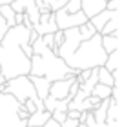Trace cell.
Wrapping results in <instances>:
<instances>
[{
    "instance_id": "ba28073f",
    "label": "cell",
    "mask_w": 133,
    "mask_h": 127,
    "mask_svg": "<svg viewBox=\"0 0 133 127\" xmlns=\"http://www.w3.org/2000/svg\"><path fill=\"white\" fill-rule=\"evenodd\" d=\"M57 29H58V27H57V24H55V15H53L51 11H48V9H42L38 22L33 26V31H35L38 36H44V35L55 33Z\"/></svg>"
},
{
    "instance_id": "cb8c5ba5",
    "label": "cell",
    "mask_w": 133,
    "mask_h": 127,
    "mask_svg": "<svg viewBox=\"0 0 133 127\" xmlns=\"http://www.w3.org/2000/svg\"><path fill=\"white\" fill-rule=\"evenodd\" d=\"M60 127H78V120H75V118H66V120L60 123Z\"/></svg>"
},
{
    "instance_id": "f1b7e54d",
    "label": "cell",
    "mask_w": 133,
    "mask_h": 127,
    "mask_svg": "<svg viewBox=\"0 0 133 127\" xmlns=\"http://www.w3.org/2000/svg\"><path fill=\"white\" fill-rule=\"evenodd\" d=\"M13 0H0V6H6V4H11Z\"/></svg>"
},
{
    "instance_id": "5b68a950",
    "label": "cell",
    "mask_w": 133,
    "mask_h": 127,
    "mask_svg": "<svg viewBox=\"0 0 133 127\" xmlns=\"http://www.w3.org/2000/svg\"><path fill=\"white\" fill-rule=\"evenodd\" d=\"M20 102L8 93H0V127H26V120L18 116Z\"/></svg>"
},
{
    "instance_id": "44dd1931",
    "label": "cell",
    "mask_w": 133,
    "mask_h": 127,
    "mask_svg": "<svg viewBox=\"0 0 133 127\" xmlns=\"http://www.w3.org/2000/svg\"><path fill=\"white\" fill-rule=\"evenodd\" d=\"M78 33H80V36H82V40H88V38H91L97 31H95V27L91 26V22L88 20L86 24H82V26H78Z\"/></svg>"
},
{
    "instance_id": "4316f807",
    "label": "cell",
    "mask_w": 133,
    "mask_h": 127,
    "mask_svg": "<svg viewBox=\"0 0 133 127\" xmlns=\"http://www.w3.org/2000/svg\"><path fill=\"white\" fill-rule=\"evenodd\" d=\"M42 127H60V123H58L57 120H53V118H48L46 123H44Z\"/></svg>"
},
{
    "instance_id": "e0dca14e",
    "label": "cell",
    "mask_w": 133,
    "mask_h": 127,
    "mask_svg": "<svg viewBox=\"0 0 133 127\" xmlns=\"http://www.w3.org/2000/svg\"><path fill=\"white\" fill-rule=\"evenodd\" d=\"M118 60H120V53H118V49L117 51H113V53H108V56H106V62H104V65L102 67H106L108 71H117L118 69Z\"/></svg>"
},
{
    "instance_id": "7c38bea8",
    "label": "cell",
    "mask_w": 133,
    "mask_h": 127,
    "mask_svg": "<svg viewBox=\"0 0 133 127\" xmlns=\"http://www.w3.org/2000/svg\"><path fill=\"white\" fill-rule=\"evenodd\" d=\"M28 76H29V74H28ZM29 80H31V84H33V87H35L37 96H38L40 100H44V98L49 94V85H51V82L46 80L44 76H29Z\"/></svg>"
},
{
    "instance_id": "7402d4cb",
    "label": "cell",
    "mask_w": 133,
    "mask_h": 127,
    "mask_svg": "<svg viewBox=\"0 0 133 127\" xmlns=\"http://www.w3.org/2000/svg\"><path fill=\"white\" fill-rule=\"evenodd\" d=\"M60 9L66 13H78L80 11V0H68V4Z\"/></svg>"
},
{
    "instance_id": "4fadbf2b",
    "label": "cell",
    "mask_w": 133,
    "mask_h": 127,
    "mask_svg": "<svg viewBox=\"0 0 133 127\" xmlns=\"http://www.w3.org/2000/svg\"><path fill=\"white\" fill-rule=\"evenodd\" d=\"M48 118H51V113H48L46 109H38V111H35V113H31L28 116L26 125H29V127H42Z\"/></svg>"
},
{
    "instance_id": "5bb4252c",
    "label": "cell",
    "mask_w": 133,
    "mask_h": 127,
    "mask_svg": "<svg viewBox=\"0 0 133 127\" xmlns=\"http://www.w3.org/2000/svg\"><path fill=\"white\" fill-rule=\"evenodd\" d=\"M100 46L106 51V55L117 51L118 49V33H115V35H100Z\"/></svg>"
},
{
    "instance_id": "6da1fadb",
    "label": "cell",
    "mask_w": 133,
    "mask_h": 127,
    "mask_svg": "<svg viewBox=\"0 0 133 127\" xmlns=\"http://www.w3.org/2000/svg\"><path fill=\"white\" fill-rule=\"evenodd\" d=\"M29 33L31 29L18 24L8 27L6 35L0 40V74L6 80L29 74L31 60L22 51V46L29 44Z\"/></svg>"
},
{
    "instance_id": "30bf717a",
    "label": "cell",
    "mask_w": 133,
    "mask_h": 127,
    "mask_svg": "<svg viewBox=\"0 0 133 127\" xmlns=\"http://www.w3.org/2000/svg\"><path fill=\"white\" fill-rule=\"evenodd\" d=\"M104 9H106V0H80V11L88 17V20Z\"/></svg>"
},
{
    "instance_id": "8fae6325",
    "label": "cell",
    "mask_w": 133,
    "mask_h": 127,
    "mask_svg": "<svg viewBox=\"0 0 133 127\" xmlns=\"http://www.w3.org/2000/svg\"><path fill=\"white\" fill-rule=\"evenodd\" d=\"M115 15H118V11H109V9H104V11H100L98 15H95V17H91L89 18V22H91V26L95 27V31L97 33H100V29L115 17Z\"/></svg>"
},
{
    "instance_id": "83f0119b",
    "label": "cell",
    "mask_w": 133,
    "mask_h": 127,
    "mask_svg": "<svg viewBox=\"0 0 133 127\" xmlns=\"http://www.w3.org/2000/svg\"><path fill=\"white\" fill-rule=\"evenodd\" d=\"M22 20H24V13H15V26L22 24Z\"/></svg>"
},
{
    "instance_id": "d6986e66",
    "label": "cell",
    "mask_w": 133,
    "mask_h": 127,
    "mask_svg": "<svg viewBox=\"0 0 133 127\" xmlns=\"http://www.w3.org/2000/svg\"><path fill=\"white\" fill-rule=\"evenodd\" d=\"M115 33H118V15H115V17L100 29L98 35H115Z\"/></svg>"
},
{
    "instance_id": "277c9868",
    "label": "cell",
    "mask_w": 133,
    "mask_h": 127,
    "mask_svg": "<svg viewBox=\"0 0 133 127\" xmlns=\"http://www.w3.org/2000/svg\"><path fill=\"white\" fill-rule=\"evenodd\" d=\"M2 93H8V94L15 96L17 102H20V103H24L26 100H31V102L37 105V109H44L42 100L37 96L35 87H33V84H31V80H29L28 74L9 78V80L4 84V91H2Z\"/></svg>"
},
{
    "instance_id": "7a4b0ae2",
    "label": "cell",
    "mask_w": 133,
    "mask_h": 127,
    "mask_svg": "<svg viewBox=\"0 0 133 127\" xmlns=\"http://www.w3.org/2000/svg\"><path fill=\"white\" fill-rule=\"evenodd\" d=\"M33 55H31V67H29V76H44L49 82L66 78L69 74L77 76L78 71L71 69L60 56H57L44 42L42 36H38L33 44H31Z\"/></svg>"
},
{
    "instance_id": "ac0fdd59",
    "label": "cell",
    "mask_w": 133,
    "mask_h": 127,
    "mask_svg": "<svg viewBox=\"0 0 133 127\" xmlns=\"http://www.w3.org/2000/svg\"><path fill=\"white\" fill-rule=\"evenodd\" d=\"M0 15H2V18L6 20L8 27H13V26H15V11H13V8H11L9 4L0 6Z\"/></svg>"
},
{
    "instance_id": "2e32d148",
    "label": "cell",
    "mask_w": 133,
    "mask_h": 127,
    "mask_svg": "<svg viewBox=\"0 0 133 127\" xmlns=\"http://www.w3.org/2000/svg\"><path fill=\"white\" fill-rule=\"evenodd\" d=\"M91 94L98 100H108V98H111V87L104 85V84H95V87L91 89Z\"/></svg>"
},
{
    "instance_id": "3957f363",
    "label": "cell",
    "mask_w": 133,
    "mask_h": 127,
    "mask_svg": "<svg viewBox=\"0 0 133 127\" xmlns=\"http://www.w3.org/2000/svg\"><path fill=\"white\" fill-rule=\"evenodd\" d=\"M106 56L108 55L100 46V35L95 33L91 38L82 40L78 44V47L73 51V55L66 60V64L71 69H77L80 73L84 69H95V67L104 65Z\"/></svg>"
},
{
    "instance_id": "ffe728a7",
    "label": "cell",
    "mask_w": 133,
    "mask_h": 127,
    "mask_svg": "<svg viewBox=\"0 0 133 127\" xmlns=\"http://www.w3.org/2000/svg\"><path fill=\"white\" fill-rule=\"evenodd\" d=\"M66 4H68V0H42L44 9H48V11H51V13L58 11V9L64 8Z\"/></svg>"
},
{
    "instance_id": "f546056e",
    "label": "cell",
    "mask_w": 133,
    "mask_h": 127,
    "mask_svg": "<svg viewBox=\"0 0 133 127\" xmlns=\"http://www.w3.org/2000/svg\"><path fill=\"white\" fill-rule=\"evenodd\" d=\"M26 127H29V125H26Z\"/></svg>"
},
{
    "instance_id": "9a60e30c",
    "label": "cell",
    "mask_w": 133,
    "mask_h": 127,
    "mask_svg": "<svg viewBox=\"0 0 133 127\" xmlns=\"http://www.w3.org/2000/svg\"><path fill=\"white\" fill-rule=\"evenodd\" d=\"M97 78H98V84H104V85H109L113 87L115 85V78H113V73L108 71L106 67H97Z\"/></svg>"
},
{
    "instance_id": "9c48e42d",
    "label": "cell",
    "mask_w": 133,
    "mask_h": 127,
    "mask_svg": "<svg viewBox=\"0 0 133 127\" xmlns=\"http://www.w3.org/2000/svg\"><path fill=\"white\" fill-rule=\"evenodd\" d=\"M75 78L77 76L69 74L66 78H60V80L51 82V85H49V96H53L55 100H69L68 98L69 96V87L75 82Z\"/></svg>"
},
{
    "instance_id": "603a6c76",
    "label": "cell",
    "mask_w": 133,
    "mask_h": 127,
    "mask_svg": "<svg viewBox=\"0 0 133 127\" xmlns=\"http://www.w3.org/2000/svg\"><path fill=\"white\" fill-rule=\"evenodd\" d=\"M51 118L57 120L58 123H62V122L68 118V114H66V111H53V113H51Z\"/></svg>"
},
{
    "instance_id": "8992f818",
    "label": "cell",
    "mask_w": 133,
    "mask_h": 127,
    "mask_svg": "<svg viewBox=\"0 0 133 127\" xmlns=\"http://www.w3.org/2000/svg\"><path fill=\"white\" fill-rule=\"evenodd\" d=\"M53 15H55V24H57V27L60 31L69 29V27H78V26L88 22V17L82 11H78V13H66V11L58 9Z\"/></svg>"
},
{
    "instance_id": "484cf974",
    "label": "cell",
    "mask_w": 133,
    "mask_h": 127,
    "mask_svg": "<svg viewBox=\"0 0 133 127\" xmlns=\"http://www.w3.org/2000/svg\"><path fill=\"white\" fill-rule=\"evenodd\" d=\"M6 31H8V24H6V20L2 18V15H0V40H2V36L6 35Z\"/></svg>"
},
{
    "instance_id": "d4e9b609",
    "label": "cell",
    "mask_w": 133,
    "mask_h": 127,
    "mask_svg": "<svg viewBox=\"0 0 133 127\" xmlns=\"http://www.w3.org/2000/svg\"><path fill=\"white\" fill-rule=\"evenodd\" d=\"M106 9L118 11V0H106Z\"/></svg>"
},
{
    "instance_id": "52a82bcc",
    "label": "cell",
    "mask_w": 133,
    "mask_h": 127,
    "mask_svg": "<svg viewBox=\"0 0 133 127\" xmlns=\"http://www.w3.org/2000/svg\"><path fill=\"white\" fill-rule=\"evenodd\" d=\"M9 6L13 8L15 13H24V17L31 22V26H35L40 18V9L35 0H13Z\"/></svg>"
}]
</instances>
